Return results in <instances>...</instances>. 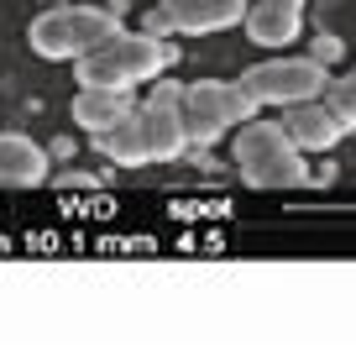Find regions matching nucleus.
Returning <instances> with one entry per match:
<instances>
[{
	"instance_id": "nucleus-1",
	"label": "nucleus",
	"mask_w": 356,
	"mask_h": 351,
	"mask_svg": "<svg viewBox=\"0 0 356 351\" xmlns=\"http://www.w3.org/2000/svg\"><path fill=\"white\" fill-rule=\"evenodd\" d=\"M236 173L252 189H299V184H309L304 147L289 136L283 121H262V116L236 126Z\"/></svg>"
},
{
	"instance_id": "nucleus-2",
	"label": "nucleus",
	"mask_w": 356,
	"mask_h": 351,
	"mask_svg": "<svg viewBox=\"0 0 356 351\" xmlns=\"http://www.w3.org/2000/svg\"><path fill=\"white\" fill-rule=\"evenodd\" d=\"M257 105L262 100L241 79H194V84H184V121H189L194 147H210L225 132L246 126L257 116Z\"/></svg>"
},
{
	"instance_id": "nucleus-3",
	"label": "nucleus",
	"mask_w": 356,
	"mask_h": 351,
	"mask_svg": "<svg viewBox=\"0 0 356 351\" xmlns=\"http://www.w3.org/2000/svg\"><path fill=\"white\" fill-rule=\"evenodd\" d=\"M241 84L252 89L262 105H299V100H320L330 74H325L320 58H267V63H252L241 74Z\"/></svg>"
},
{
	"instance_id": "nucleus-4",
	"label": "nucleus",
	"mask_w": 356,
	"mask_h": 351,
	"mask_svg": "<svg viewBox=\"0 0 356 351\" xmlns=\"http://www.w3.org/2000/svg\"><path fill=\"white\" fill-rule=\"evenodd\" d=\"M142 132H147V157L152 163H178L194 147L189 121H184V84L163 79L142 105Z\"/></svg>"
},
{
	"instance_id": "nucleus-5",
	"label": "nucleus",
	"mask_w": 356,
	"mask_h": 351,
	"mask_svg": "<svg viewBox=\"0 0 356 351\" xmlns=\"http://www.w3.org/2000/svg\"><path fill=\"white\" fill-rule=\"evenodd\" d=\"M246 6H252V0H163L173 32H184V37H204V32L241 26L246 22Z\"/></svg>"
},
{
	"instance_id": "nucleus-6",
	"label": "nucleus",
	"mask_w": 356,
	"mask_h": 351,
	"mask_svg": "<svg viewBox=\"0 0 356 351\" xmlns=\"http://www.w3.org/2000/svg\"><path fill=\"white\" fill-rule=\"evenodd\" d=\"M26 47H32L37 58H47V63H74L84 47H79V22H74V6H47L42 16H37L32 26H26Z\"/></svg>"
},
{
	"instance_id": "nucleus-7",
	"label": "nucleus",
	"mask_w": 356,
	"mask_h": 351,
	"mask_svg": "<svg viewBox=\"0 0 356 351\" xmlns=\"http://www.w3.org/2000/svg\"><path fill=\"white\" fill-rule=\"evenodd\" d=\"M241 26L257 47H289L304 26V0H252Z\"/></svg>"
},
{
	"instance_id": "nucleus-8",
	"label": "nucleus",
	"mask_w": 356,
	"mask_h": 351,
	"mask_svg": "<svg viewBox=\"0 0 356 351\" xmlns=\"http://www.w3.org/2000/svg\"><path fill=\"white\" fill-rule=\"evenodd\" d=\"M115 53V63L126 68V79L131 84H147V79H163V68L173 63V47L163 42V37L152 32H115L111 42H100Z\"/></svg>"
},
{
	"instance_id": "nucleus-9",
	"label": "nucleus",
	"mask_w": 356,
	"mask_h": 351,
	"mask_svg": "<svg viewBox=\"0 0 356 351\" xmlns=\"http://www.w3.org/2000/svg\"><path fill=\"white\" fill-rule=\"evenodd\" d=\"M283 126H289V136L304 147V153H330V147L346 136V126L330 116V105H325V100H299V105H283Z\"/></svg>"
},
{
	"instance_id": "nucleus-10",
	"label": "nucleus",
	"mask_w": 356,
	"mask_h": 351,
	"mask_svg": "<svg viewBox=\"0 0 356 351\" xmlns=\"http://www.w3.org/2000/svg\"><path fill=\"white\" fill-rule=\"evenodd\" d=\"M47 184V153L22 132H0V189Z\"/></svg>"
},
{
	"instance_id": "nucleus-11",
	"label": "nucleus",
	"mask_w": 356,
	"mask_h": 351,
	"mask_svg": "<svg viewBox=\"0 0 356 351\" xmlns=\"http://www.w3.org/2000/svg\"><path fill=\"white\" fill-rule=\"evenodd\" d=\"M95 147H100L111 163H121V168L152 163V157H147V132H142V105H131L115 126H105V132L95 136Z\"/></svg>"
},
{
	"instance_id": "nucleus-12",
	"label": "nucleus",
	"mask_w": 356,
	"mask_h": 351,
	"mask_svg": "<svg viewBox=\"0 0 356 351\" xmlns=\"http://www.w3.org/2000/svg\"><path fill=\"white\" fill-rule=\"evenodd\" d=\"M131 110V95L126 89H89V84H79V95H74V126L79 132H89V136H100L105 126H115Z\"/></svg>"
},
{
	"instance_id": "nucleus-13",
	"label": "nucleus",
	"mask_w": 356,
	"mask_h": 351,
	"mask_svg": "<svg viewBox=\"0 0 356 351\" xmlns=\"http://www.w3.org/2000/svg\"><path fill=\"white\" fill-rule=\"evenodd\" d=\"M74 79L89 89H131V79H126V68L115 63L111 47H89V53L74 58Z\"/></svg>"
},
{
	"instance_id": "nucleus-14",
	"label": "nucleus",
	"mask_w": 356,
	"mask_h": 351,
	"mask_svg": "<svg viewBox=\"0 0 356 351\" xmlns=\"http://www.w3.org/2000/svg\"><path fill=\"white\" fill-rule=\"evenodd\" d=\"M320 100L330 105V116L346 126V132H356V74H341V79H330Z\"/></svg>"
},
{
	"instance_id": "nucleus-15",
	"label": "nucleus",
	"mask_w": 356,
	"mask_h": 351,
	"mask_svg": "<svg viewBox=\"0 0 356 351\" xmlns=\"http://www.w3.org/2000/svg\"><path fill=\"white\" fill-rule=\"evenodd\" d=\"M309 58H320V63L330 68L335 58H341V42H335V37H314V42H309Z\"/></svg>"
},
{
	"instance_id": "nucleus-16",
	"label": "nucleus",
	"mask_w": 356,
	"mask_h": 351,
	"mask_svg": "<svg viewBox=\"0 0 356 351\" xmlns=\"http://www.w3.org/2000/svg\"><path fill=\"white\" fill-rule=\"evenodd\" d=\"M47 6H58V0H47Z\"/></svg>"
}]
</instances>
